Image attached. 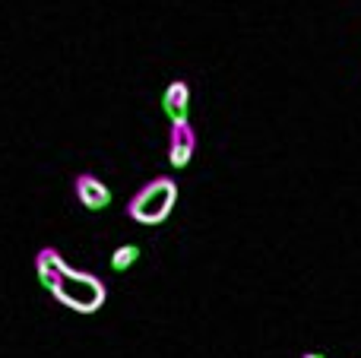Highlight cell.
Masks as SVG:
<instances>
[{
	"label": "cell",
	"instance_id": "obj_1",
	"mask_svg": "<svg viewBox=\"0 0 361 358\" xmlns=\"http://www.w3.org/2000/svg\"><path fill=\"white\" fill-rule=\"evenodd\" d=\"M175 203H178V184L171 178H152L149 184H143L133 194V200L127 203V213L140 226H162L171 216Z\"/></svg>",
	"mask_w": 361,
	"mask_h": 358
},
{
	"label": "cell",
	"instance_id": "obj_2",
	"mask_svg": "<svg viewBox=\"0 0 361 358\" xmlns=\"http://www.w3.org/2000/svg\"><path fill=\"white\" fill-rule=\"evenodd\" d=\"M51 292H54L67 308L82 311V314L99 311L102 302H105V285H102L95 276H89V273L70 270V266L61 270V276H57V283L51 285Z\"/></svg>",
	"mask_w": 361,
	"mask_h": 358
},
{
	"label": "cell",
	"instance_id": "obj_3",
	"mask_svg": "<svg viewBox=\"0 0 361 358\" xmlns=\"http://www.w3.org/2000/svg\"><path fill=\"white\" fill-rule=\"evenodd\" d=\"M193 149H197V133H193L190 121L171 124V133H169V162H171V168H184V165L193 159Z\"/></svg>",
	"mask_w": 361,
	"mask_h": 358
},
{
	"label": "cell",
	"instance_id": "obj_4",
	"mask_svg": "<svg viewBox=\"0 0 361 358\" xmlns=\"http://www.w3.org/2000/svg\"><path fill=\"white\" fill-rule=\"evenodd\" d=\"M73 190H76V197H80L82 206L92 209V213L111 206V187H108L105 181H99L95 175H80L73 181Z\"/></svg>",
	"mask_w": 361,
	"mask_h": 358
},
{
	"label": "cell",
	"instance_id": "obj_5",
	"mask_svg": "<svg viewBox=\"0 0 361 358\" xmlns=\"http://www.w3.org/2000/svg\"><path fill=\"white\" fill-rule=\"evenodd\" d=\"M187 108H190V86L184 80H175L165 86L162 92V111L169 114L171 124H180L187 121Z\"/></svg>",
	"mask_w": 361,
	"mask_h": 358
},
{
	"label": "cell",
	"instance_id": "obj_6",
	"mask_svg": "<svg viewBox=\"0 0 361 358\" xmlns=\"http://www.w3.org/2000/svg\"><path fill=\"white\" fill-rule=\"evenodd\" d=\"M137 260H140V247L137 245H124V247H118V251L111 254V270L124 273V270H130Z\"/></svg>",
	"mask_w": 361,
	"mask_h": 358
},
{
	"label": "cell",
	"instance_id": "obj_7",
	"mask_svg": "<svg viewBox=\"0 0 361 358\" xmlns=\"http://www.w3.org/2000/svg\"><path fill=\"white\" fill-rule=\"evenodd\" d=\"M301 358H326V352H305Z\"/></svg>",
	"mask_w": 361,
	"mask_h": 358
}]
</instances>
